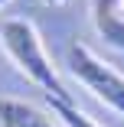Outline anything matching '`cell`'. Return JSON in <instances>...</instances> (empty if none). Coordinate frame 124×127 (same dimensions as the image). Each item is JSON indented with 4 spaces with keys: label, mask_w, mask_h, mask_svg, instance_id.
Returning a JSON list of instances; mask_svg holds the SVG:
<instances>
[{
    "label": "cell",
    "mask_w": 124,
    "mask_h": 127,
    "mask_svg": "<svg viewBox=\"0 0 124 127\" xmlns=\"http://www.w3.org/2000/svg\"><path fill=\"white\" fill-rule=\"evenodd\" d=\"M7 3H10V0H0V7H7Z\"/></svg>",
    "instance_id": "cell-7"
},
{
    "label": "cell",
    "mask_w": 124,
    "mask_h": 127,
    "mask_svg": "<svg viewBox=\"0 0 124 127\" xmlns=\"http://www.w3.org/2000/svg\"><path fill=\"white\" fill-rule=\"evenodd\" d=\"M49 108H52V114L59 117L62 127H101V124H95L88 114H82L72 101H56V98H49Z\"/></svg>",
    "instance_id": "cell-5"
},
{
    "label": "cell",
    "mask_w": 124,
    "mask_h": 127,
    "mask_svg": "<svg viewBox=\"0 0 124 127\" xmlns=\"http://www.w3.org/2000/svg\"><path fill=\"white\" fill-rule=\"evenodd\" d=\"M91 23L108 46L124 52V0H91Z\"/></svg>",
    "instance_id": "cell-3"
},
{
    "label": "cell",
    "mask_w": 124,
    "mask_h": 127,
    "mask_svg": "<svg viewBox=\"0 0 124 127\" xmlns=\"http://www.w3.org/2000/svg\"><path fill=\"white\" fill-rule=\"evenodd\" d=\"M69 72L101 104H108L114 114L124 117V75L118 68H111L105 59H98L85 42H72L69 46Z\"/></svg>",
    "instance_id": "cell-2"
},
{
    "label": "cell",
    "mask_w": 124,
    "mask_h": 127,
    "mask_svg": "<svg viewBox=\"0 0 124 127\" xmlns=\"http://www.w3.org/2000/svg\"><path fill=\"white\" fill-rule=\"evenodd\" d=\"M42 3H46V7H65L69 0H42Z\"/></svg>",
    "instance_id": "cell-6"
},
{
    "label": "cell",
    "mask_w": 124,
    "mask_h": 127,
    "mask_svg": "<svg viewBox=\"0 0 124 127\" xmlns=\"http://www.w3.org/2000/svg\"><path fill=\"white\" fill-rule=\"evenodd\" d=\"M0 46H3V52L10 56V62L26 75V78L46 91V98H56V101H72L59 72L49 59L46 46H42V36L39 30L26 16H10L0 23Z\"/></svg>",
    "instance_id": "cell-1"
},
{
    "label": "cell",
    "mask_w": 124,
    "mask_h": 127,
    "mask_svg": "<svg viewBox=\"0 0 124 127\" xmlns=\"http://www.w3.org/2000/svg\"><path fill=\"white\" fill-rule=\"evenodd\" d=\"M0 127H62L46 111H39L30 101L20 98H0Z\"/></svg>",
    "instance_id": "cell-4"
}]
</instances>
